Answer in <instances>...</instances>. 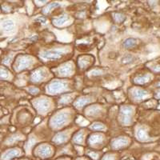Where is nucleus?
Returning a JSON list of instances; mask_svg holds the SVG:
<instances>
[{
	"mask_svg": "<svg viewBox=\"0 0 160 160\" xmlns=\"http://www.w3.org/2000/svg\"><path fill=\"white\" fill-rule=\"evenodd\" d=\"M133 114V108L129 106H124L121 108L120 111V116L121 121L124 125H129L131 122V117Z\"/></svg>",
	"mask_w": 160,
	"mask_h": 160,
	"instance_id": "nucleus-4",
	"label": "nucleus"
},
{
	"mask_svg": "<svg viewBox=\"0 0 160 160\" xmlns=\"http://www.w3.org/2000/svg\"><path fill=\"white\" fill-rule=\"evenodd\" d=\"M73 142H75L77 144H81L83 142V133L82 131H79V132L76 133L75 135H74V138H73Z\"/></svg>",
	"mask_w": 160,
	"mask_h": 160,
	"instance_id": "nucleus-23",
	"label": "nucleus"
},
{
	"mask_svg": "<svg viewBox=\"0 0 160 160\" xmlns=\"http://www.w3.org/2000/svg\"><path fill=\"white\" fill-rule=\"evenodd\" d=\"M60 4L58 3V2H51V3L48 4V5L42 10V13H43V14H48V13L51 12L52 10L58 8Z\"/></svg>",
	"mask_w": 160,
	"mask_h": 160,
	"instance_id": "nucleus-19",
	"label": "nucleus"
},
{
	"mask_svg": "<svg viewBox=\"0 0 160 160\" xmlns=\"http://www.w3.org/2000/svg\"><path fill=\"white\" fill-rule=\"evenodd\" d=\"M102 160H115V157L112 155H107L103 157Z\"/></svg>",
	"mask_w": 160,
	"mask_h": 160,
	"instance_id": "nucleus-34",
	"label": "nucleus"
},
{
	"mask_svg": "<svg viewBox=\"0 0 160 160\" xmlns=\"http://www.w3.org/2000/svg\"><path fill=\"white\" fill-rule=\"evenodd\" d=\"M33 63V59L31 57L28 56V55H22L19 56L17 59L15 65V71H19L22 70H25L31 67Z\"/></svg>",
	"mask_w": 160,
	"mask_h": 160,
	"instance_id": "nucleus-2",
	"label": "nucleus"
},
{
	"mask_svg": "<svg viewBox=\"0 0 160 160\" xmlns=\"http://www.w3.org/2000/svg\"><path fill=\"white\" fill-rule=\"evenodd\" d=\"M148 95V92L145 90L142 89H135L133 92V97L135 99L140 100L142 99L143 98L147 97Z\"/></svg>",
	"mask_w": 160,
	"mask_h": 160,
	"instance_id": "nucleus-16",
	"label": "nucleus"
},
{
	"mask_svg": "<svg viewBox=\"0 0 160 160\" xmlns=\"http://www.w3.org/2000/svg\"><path fill=\"white\" fill-rule=\"evenodd\" d=\"M91 128L92 130H95V131H103V130L105 129V126H104V124H102V122H94V123L91 126Z\"/></svg>",
	"mask_w": 160,
	"mask_h": 160,
	"instance_id": "nucleus-24",
	"label": "nucleus"
},
{
	"mask_svg": "<svg viewBox=\"0 0 160 160\" xmlns=\"http://www.w3.org/2000/svg\"><path fill=\"white\" fill-rule=\"evenodd\" d=\"M68 139V135L67 133H58L55 136V138H53V142H55L57 144H62L67 142Z\"/></svg>",
	"mask_w": 160,
	"mask_h": 160,
	"instance_id": "nucleus-12",
	"label": "nucleus"
},
{
	"mask_svg": "<svg viewBox=\"0 0 160 160\" xmlns=\"http://www.w3.org/2000/svg\"><path fill=\"white\" fill-rule=\"evenodd\" d=\"M35 20H36L37 22H40V23H43V24H45L46 22H47V19H46V18H44V17H42V16L38 17V18H37L36 19H35Z\"/></svg>",
	"mask_w": 160,
	"mask_h": 160,
	"instance_id": "nucleus-32",
	"label": "nucleus"
},
{
	"mask_svg": "<svg viewBox=\"0 0 160 160\" xmlns=\"http://www.w3.org/2000/svg\"><path fill=\"white\" fill-rule=\"evenodd\" d=\"M20 154V151L18 149H11L6 151L2 156V160H11L15 157L18 156Z\"/></svg>",
	"mask_w": 160,
	"mask_h": 160,
	"instance_id": "nucleus-11",
	"label": "nucleus"
},
{
	"mask_svg": "<svg viewBox=\"0 0 160 160\" xmlns=\"http://www.w3.org/2000/svg\"><path fill=\"white\" fill-rule=\"evenodd\" d=\"M28 91H29L31 94H32V95H36V94H38V93L39 92V90H38V88H35V87H31V88H29L28 89Z\"/></svg>",
	"mask_w": 160,
	"mask_h": 160,
	"instance_id": "nucleus-30",
	"label": "nucleus"
},
{
	"mask_svg": "<svg viewBox=\"0 0 160 160\" xmlns=\"http://www.w3.org/2000/svg\"><path fill=\"white\" fill-rule=\"evenodd\" d=\"M131 60H132V56L131 55H128L123 58V62L124 63H129L131 62Z\"/></svg>",
	"mask_w": 160,
	"mask_h": 160,
	"instance_id": "nucleus-31",
	"label": "nucleus"
},
{
	"mask_svg": "<svg viewBox=\"0 0 160 160\" xmlns=\"http://www.w3.org/2000/svg\"><path fill=\"white\" fill-rule=\"evenodd\" d=\"M15 27V24L14 21L11 19H7L3 21L2 22V29L6 31V32H11V31H14Z\"/></svg>",
	"mask_w": 160,
	"mask_h": 160,
	"instance_id": "nucleus-14",
	"label": "nucleus"
},
{
	"mask_svg": "<svg viewBox=\"0 0 160 160\" xmlns=\"http://www.w3.org/2000/svg\"><path fill=\"white\" fill-rule=\"evenodd\" d=\"M137 43V40L133 38H127L123 42V46L126 48H134Z\"/></svg>",
	"mask_w": 160,
	"mask_h": 160,
	"instance_id": "nucleus-21",
	"label": "nucleus"
},
{
	"mask_svg": "<svg viewBox=\"0 0 160 160\" xmlns=\"http://www.w3.org/2000/svg\"><path fill=\"white\" fill-rule=\"evenodd\" d=\"M103 140V136L101 134H94L89 138V143L91 145L101 143Z\"/></svg>",
	"mask_w": 160,
	"mask_h": 160,
	"instance_id": "nucleus-17",
	"label": "nucleus"
},
{
	"mask_svg": "<svg viewBox=\"0 0 160 160\" xmlns=\"http://www.w3.org/2000/svg\"><path fill=\"white\" fill-rule=\"evenodd\" d=\"M67 83L62 81H53L47 88V91L49 94H58L67 90Z\"/></svg>",
	"mask_w": 160,
	"mask_h": 160,
	"instance_id": "nucleus-3",
	"label": "nucleus"
},
{
	"mask_svg": "<svg viewBox=\"0 0 160 160\" xmlns=\"http://www.w3.org/2000/svg\"><path fill=\"white\" fill-rule=\"evenodd\" d=\"M91 98L89 96H82L80 97L79 98L76 100L75 102V106L76 108H82L83 106H85L86 104H88L91 102Z\"/></svg>",
	"mask_w": 160,
	"mask_h": 160,
	"instance_id": "nucleus-13",
	"label": "nucleus"
},
{
	"mask_svg": "<svg viewBox=\"0 0 160 160\" xmlns=\"http://www.w3.org/2000/svg\"><path fill=\"white\" fill-rule=\"evenodd\" d=\"M71 100V95H63L62 98H60L59 103L60 104H67Z\"/></svg>",
	"mask_w": 160,
	"mask_h": 160,
	"instance_id": "nucleus-25",
	"label": "nucleus"
},
{
	"mask_svg": "<svg viewBox=\"0 0 160 160\" xmlns=\"http://www.w3.org/2000/svg\"><path fill=\"white\" fill-rule=\"evenodd\" d=\"M91 74L93 76H97V75H101V74H102V71H99V70H93L91 72Z\"/></svg>",
	"mask_w": 160,
	"mask_h": 160,
	"instance_id": "nucleus-33",
	"label": "nucleus"
},
{
	"mask_svg": "<svg viewBox=\"0 0 160 160\" xmlns=\"http://www.w3.org/2000/svg\"><path fill=\"white\" fill-rule=\"evenodd\" d=\"M73 71V67L71 63L68 62V63H64L62 66H60V68H58V74L62 76H67V75H71Z\"/></svg>",
	"mask_w": 160,
	"mask_h": 160,
	"instance_id": "nucleus-10",
	"label": "nucleus"
},
{
	"mask_svg": "<svg viewBox=\"0 0 160 160\" xmlns=\"http://www.w3.org/2000/svg\"><path fill=\"white\" fill-rule=\"evenodd\" d=\"M150 75H139L137 78H135V82L138 84H143L148 82L150 79Z\"/></svg>",
	"mask_w": 160,
	"mask_h": 160,
	"instance_id": "nucleus-20",
	"label": "nucleus"
},
{
	"mask_svg": "<svg viewBox=\"0 0 160 160\" xmlns=\"http://www.w3.org/2000/svg\"><path fill=\"white\" fill-rule=\"evenodd\" d=\"M88 115L90 116H95L99 114L100 112V108L97 106H92V107H90L88 109Z\"/></svg>",
	"mask_w": 160,
	"mask_h": 160,
	"instance_id": "nucleus-22",
	"label": "nucleus"
},
{
	"mask_svg": "<svg viewBox=\"0 0 160 160\" xmlns=\"http://www.w3.org/2000/svg\"><path fill=\"white\" fill-rule=\"evenodd\" d=\"M9 76V72L7 69L0 68V78H7Z\"/></svg>",
	"mask_w": 160,
	"mask_h": 160,
	"instance_id": "nucleus-28",
	"label": "nucleus"
},
{
	"mask_svg": "<svg viewBox=\"0 0 160 160\" xmlns=\"http://www.w3.org/2000/svg\"><path fill=\"white\" fill-rule=\"evenodd\" d=\"M136 137L138 140L142 141V142H145V141H148L150 139L148 135V133L143 128H138V131L136 132Z\"/></svg>",
	"mask_w": 160,
	"mask_h": 160,
	"instance_id": "nucleus-15",
	"label": "nucleus"
},
{
	"mask_svg": "<svg viewBox=\"0 0 160 160\" xmlns=\"http://www.w3.org/2000/svg\"><path fill=\"white\" fill-rule=\"evenodd\" d=\"M11 58H12L10 56L6 57V58L3 59V63L7 64V65H8V64H10V62H11Z\"/></svg>",
	"mask_w": 160,
	"mask_h": 160,
	"instance_id": "nucleus-35",
	"label": "nucleus"
},
{
	"mask_svg": "<svg viewBox=\"0 0 160 160\" xmlns=\"http://www.w3.org/2000/svg\"><path fill=\"white\" fill-rule=\"evenodd\" d=\"M35 107L39 113H46L51 108V102L48 98H38L35 102Z\"/></svg>",
	"mask_w": 160,
	"mask_h": 160,
	"instance_id": "nucleus-6",
	"label": "nucleus"
},
{
	"mask_svg": "<svg viewBox=\"0 0 160 160\" xmlns=\"http://www.w3.org/2000/svg\"><path fill=\"white\" fill-rule=\"evenodd\" d=\"M89 156L91 157L92 158H95V159H96L97 158H98V154H97L96 152H90L89 153Z\"/></svg>",
	"mask_w": 160,
	"mask_h": 160,
	"instance_id": "nucleus-36",
	"label": "nucleus"
},
{
	"mask_svg": "<svg viewBox=\"0 0 160 160\" xmlns=\"http://www.w3.org/2000/svg\"><path fill=\"white\" fill-rule=\"evenodd\" d=\"M20 138H21V137L19 136V135H13L12 137H11V138H8V143H12V142H14L15 141V140H18V139H20Z\"/></svg>",
	"mask_w": 160,
	"mask_h": 160,
	"instance_id": "nucleus-29",
	"label": "nucleus"
},
{
	"mask_svg": "<svg viewBox=\"0 0 160 160\" xmlns=\"http://www.w3.org/2000/svg\"><path fill=\"white\" fill-rule=\"evenodd\" d=\"M46 75H47V73H46L45 70L42 69V68H39V69L35 70L32 73V75H31V80L34 82H41V81H42L46 78Z\"/></svg>",
	"mask_w": 160,
	"mask_h": 160,
	"instance_id": "nucleus-9",
	"label": "nucleus"
},
{
	"mask_svg": "<svg viewBox=\"0 0 160 160\" xmlns=\"http://www.w3.org/2000/svg\"><path fill=\"white\" fill-rule=\"evenodd\" d=\"M69 119V113L63 111V112H60L55 115V117L51 119V125L54 128H59L64 124L68 122Z\"/></svg>",
	"mask_w": 160,
	"mask_h": 160,
	"instance_id": "nucleus-1",
	"label": "nucleus"
},
{
	"mask_svg": "<svg viewBox=\"0 0 160 160\" xmlns=\"http://www.w3.org/2000/svg\"><path fill=\"white\" fill-rule=\"evenodd\" d=\"M68 19H69V17L67 15H62L61 16H59L58 18H55L53 20V22L57 27H60V26H62L66 23V22H68Z\"/></svg>",
	"mask_w": 160,
	"mask_h": 160,
	"instance_id": "nucleus-18",
	"label": "nucleus"
},
{
	"mask_svg": "<svg viewBox=\"0 0 160 160\" xmlns=\"http://www.w3.org/2000/svg\"><path fill=\"white\" fill-rule=\"evenodd\" d=\"M129 143V140L126 137H119V138H115L112 140L111 142V148L114 150L121 149V148H124Z\"/></svg>",
	"mask_w": 160,
	"mask_h": 160,
	"instance_id": "nucleus-7",
	"label": "nucleus"
},
{
	"mask_svg": "<svg viewBox=\"0 0 160 160\" xmlns=\"http://www.w3.org/2000/svg\"><path fill=\"white\" fill-rule=\"evenodd\" d=\"M114 18L116 20V22H122L126 19L125 16L123 15H122V14H119V13H115V14H114Z\"/></svg>",
	"mask_w": 160,
	"mask_h": 160,
	"instance_id": "nucleus-27",
	"label": "nucleus"
},
{
	"mask_svg": "<svg viewBox=\"0 0 160 160\" xmlns=\"http://www.w3.org/2000/svg\"><path fill=\"white\" fill-rule=\"evenodd\" d=\"M65 51L63 50H51V51H45L41 53V57L44 59L55 60L61 58L64 55Z\"/></svg>",
	"mask_w": 160,
	"mask_h": 160,
	"instance_id": "nucleus-5",
	"label": "nucleus"
},
{
	"mask_svg": "<svg viewBox=\"0 0 160 160\" xmlns=\"http://www.w3.org/2000/svg\"><path fill=\"white\" fill-rule=\"evenodd\" d=\"M89 61H88V58H87L86 56L82 57V58H80L79 61H78V63H79V66L81 67L82 68H84L87 67V65L88 64Z\"/></svg>",
	"mask_w": 160,
	"mask_h": 160,
	"instance_id": "nucleus-26",
	"label": "nucleus"
},
{
	"mask_svg": "<svg viewBox=\"0 0 160 160\" xmlns=\"http://www.w3.org/2000/svg\"><path fill=\"white\" fill-rule=\"evenodd\" d=\"M37 154L41 158H48L52 154V148L48 145H41L37 148Z\"/></svg>",
	"mask_w": 160,
	"mask_h": 160,
	"instance_id": "nucleus-8",
	"label": "nucleus"
}]
</instances>
